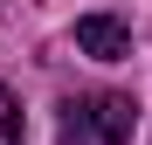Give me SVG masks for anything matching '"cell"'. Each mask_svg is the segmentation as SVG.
<instances>
[{
	"label": "cell",
	"mask_w": 152,
	"mask_h": 145,
	"mask_svg": "<svg viewBox=\"0 0 152 145\" xmlns=\"http://www.w3.org/2000/svg\"><path fill=\"white\" fill-rule=\"evenodd\" d=\"M62 145H132V97L90 90L62 104Z\"/></svg>",
	"instance_id": "obj_1"
},
{
	"label": "cell",
	"mask_w": 152,
	"mask_h": 145,
	"mask_svg": "<svg viewBox=\"0 0 152 145\" xmlns=\"http://www.w3.org/2000/svg\"><path fill=\"white\" fill-rule=\"evenodd\" d=\"M76 48L97 55V62H124V55H132V28L111 21V14H83V21H76Z\"/></svg>",
	"instance_id": "obj_2"
},
{
	"label": "cell",
	"mask_w": 152,
	"mask_h": 145,
	"mask_svg": "<svg viewBox=\"0 0 152 145\" xmlns=\"http://www.w3.org/2000/svg\"><path fill=\"white\" fill-rule=\"evenodd\" d=\"M0 145H21V104L7 83H0Z\"/></svg>",
	"instance_id": "obj_3"
}]
</instances>
